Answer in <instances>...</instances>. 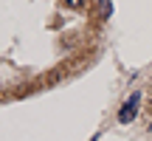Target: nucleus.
<instances>
[{"label": "nucleus", "instance_id": "f257e3e1", "mask_svg": "<svg viewBox=\"0 0 152 141\" xmlns=\"http://www.w3.org/2000/svg\"><path fill=\"white\" fill-rule=\"evenodd\" d=\"M138 104H141V93L135 90V93H132V96L124 102V107L118 110V121H121V124H130V121L135 119V113H138Z\"/></svg>", "mask_w": 152, "mask_h": 141}, {"label": "nucleus", "instance_id": "f03ea898", "mask_svg": "<svg viewBox=\"0 0 152 141\" xmlns=\"http://www.w3.org/2000/svg\"><path fill=\"white\" fill-rule=\"evenodd\" d=\"M99 3H102V17H107L110 11H113V3H110V0H99Z\"/></svg>", "mask_w": 152, "mask_h": 141}, {"label": "nucleus", "instance_id": "7ed1b4c3", "mask_svg": "<svg viewBox=\"0 0 152 141\" xmlns=\"http://www.w3.org/2000/svg\"><path fill=\"white\" fill-rule=\"evenodd\" d=\"M62 3L71 6V9H82V6H85V0H62Z\"/></svg>", "mask_w": 152, "mask_h": 141}, {"label": "nucleus", "instance_id": "20e7f679", "mask_svg": "<svg viewBox=\"0 0 152 141\" xmlns=\"http://www.w3.org/2000/svg\"><path fill=\"white\" fill-rule=\"evenodd\" d=\"M149 107H152V102H149Z\"/></svg>", "mask_w": 152, "mask_h": 141}]
</instances>
